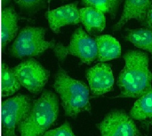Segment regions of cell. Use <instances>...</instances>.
<instances>
[{
	"label": "cell",
	"mask_w": 152,
	"mask_h": 136,
	"mask_svg": "<svg viewBox=\"0 0 152 136\" xmlns=\"http://www.w3.org/2000/svg\"><path fill=\"white\" fill-rule=\"evenodd\" d=\"M21 84L16 77L13 69H11L7 65H2V96L7 97L17 92Z\"/></svg>",
	"instance_id": "17"
},
{
	"label": "cell",
	"mask_w": 152,
	"mask_h": 136,
	"mask_svg": "<svg viewBox=\"0 0 152 136\" xmlns=\"http://www.w3.org/2000/svg\"><path fill=\"white\" fill-rule=\"evenodd\" d=\"M143 24H144L147 27L151 28L152 29V5L151 7V9H150V11H149V13H148V15H147L146 19L143 21Z\"/></svg>",
	"instance_id": "21"
},
{
	"label": "cell",
	"mask_w": 152,
	"mask_h": 136,
	"mask_svg": "<svg viewBox=\"0 0 152 136\" xmlns=\"http://www.w3.org/2000/svg\"><path fill=\"white\" fill-rule=\"evenodd\" d=\"M59 114V101L52 91L45 90L34 102L28 115L18 126L20 136H44Z\"/></svg>",
	"instance_id": "2"
},
{
	"label": "cell",
	"mask_w": 152,
	"mask_h": 136,
	"mask_svg": "<svg viewBox=\"0 0 152 136\" xmlns=\"http://www.w3.org/2000/svg\"><path fill=\"white\" fill-rule=\"evenodd\" d=\"M101 136H138L139 131L131 116L122 111L110 112L98 124Z\"/></svg>",
	"instance_id": "8"
},
{
	"label": "cell",
	"mask_w": 152,
	"mask_h": 136,
	"mask_svg": "<svg viewBox=\"0 0 152 136\" xmlns=\"http://www.w3.org/2000/svg\"><path fill=\"white\" fill-rule=\"evenodd\" d=\"M130 116L140 121L152 119V88L136 100L131 109Z\"/></svg>",
	"instance_id": "15"
},
{
	"label": "cell",
	"mask_w": 152,
	"mask_h": 136,
	"mask_svg": "<svg viewBox=\"0 0 152 136\" xmlns=\"http://www.w3.org/2000/svg\"><path fill=\"white\" fill-rule=\"evenodd\" d=\"M44 136H75L69 123H64L60 127L47 131Z\"/></svg>",
	"instance_id": "20"
},
{
	"label": "cell",
	"mask_w": 152,
	"mask_h": 136,
	"mask_svg": "<svg viewBox=\"0 0 152 136\" xmlns=\"http://www.w3.org/2000/svg\"><path fill=\"white\" fill-rule=\"evenodd\" d=\"M126 39L132 42L135 47L144 50L152 55V29L151 28H137L129 29L126 35Z\"/></svg>",
	"instance_id": "16"
},
{
	"label": "cell",
	"mask_w": 152,
	"mask_h": 136,
	"mask_svg": "<svg viewBox=\"0 0 152 136\" xmlns=\"http://www.w3.org/2000/svg\"><path fill=\"white\" fill-rule=\"evenodd\" d=\"M20 10L27 13H35L45 7V0H14Z\"/></svg>",
	"instance_id": "19"
},
{
	"label": "cell",
	"mask_w": 152,
	"mask_h": 136,
	"mask_svg": "<svg viewBox=\"0 0 152 136\" xmlns=\"http://www.w3.org/2000/svg\"><path fill=\"white\" fill-rule=\"evenodd\" d=\"M53 50L60 61H62L68 55H72L78 58L82 63L89 65L98 57L95 39H93L81 27L75 30L68 46L56 43Z\"/></svg>",
	"instance_id": "5"
},
{
	"label": "cell",
	"mask_w": 152,
	"mask_h": 136,
	"mask_svg": "<svg viewBox=\"0 0 152 136\" xmlns=\"http://www.w3.org/2000/svg\"><path fill=\"white\" fill-rule=\"evenodd\" d=\"M122 0H82L86 6L94 7L115 18Z\"/></svg>",
	"instance_id": "18"
},
{
	"label": "cell",
	"mask_w": 152,
	"mask_h": 136,
	"mask_svg": "<svg viewBox=\"0 0 152 136\" xmlns=\"http://www.w3.org/2000/svg\"><path fill=\"white\" fill-rule=\"evenodd\" d=\"M13 72L21 86L34 95L43 90L50 75V73L34 58L20 63L13 68Z\"/></svg>",
	"instance_id": "7"
},
{
	"label": "cell",
	"mask_w": 152,
	"mask_h": 136,
	"mask_svg": "<svg viewBox=\"0 0 152 136\" xmlns=\"http://www.w3.org/2000/svg\"><path fill=\"white\" fill-rule=\"evenodd\" d=\"M151 124H152V121H151Z\"/></svg>",
	"instance_id": "24"
},
{
	"label": "cell",
	"mask_w": 152,
	"mask_h": 136,
	"mask_svg": "<svg viewBox=\"0 0 152 136\" xmlns=\"http://www.w3.org/2000/svg\"><path fill=\"white\" fill-rule=\"evenodd\" d=\"M124 60L125 66L118 79L119 97H140L152 88L149 56L140 50H129L124 55Z\"/></svg>",
	"instance_id": "1"
},
{
	"label": "cell",
	"mask_w": 152,
	"mask_h": 136,
	"mask_svg": "<svg viewBox=\"0 0 152 136\" xmlns=\"http://www.w3.org/2000/svg\"><path fill=\"white\" fill-rule=\"evenodd\" d=\"M46 30L39 27H25L15 38L11 54L15 58L36 57L48 49H53L56 45L54 41L48 42L45 39Z\"/></svg>",
	"instance_id": "4"
},
{
	"label": "cell",
	"mask_w": 152,
	"mask_h": 136,
	"mask_svg": "<svg viewBox=\"0 0 152 136\" xmlns=\"http://www.w3.org/2000/svg\"><path fill=\"white\" fill-rule=\"evenodd\" d=\"M52 1H53V0H47V3H51Z\"/></svg>",
	"instance_id": "23"
},
{
	"label": "cell",
	"mask_w": 152,
	"mask_h": 136,
	"mask_svg": "<svg viewBox=\"0 0 152 136\" xmlns=\"http://www.w3.org/2000/svg\"><path fill=\"white\" fill-rule=\"evenodd\" d=\"M2 2H3V4H7L10 3V0H2Z\"/></svg>",
	"instance_id": "22"
},
{
	"label": "cell",
	"mask_w": 152,
	"mask_h": 136,
	"mask_svg": "<svg viewBox=\"0 0 152 136\" xmlns=\"http://www.w3.org/2000/svg\"><path fill=\"white\" fill-rule=\"evenodd\" d=\"M80 20L87 33H92L94 30L102 32L106 27L105 13L94 7L86 6L79 9Z\"/></svg>",
	"instance_id": "13"
},
{
	"label": "cell",
	"mask_w": 152,
	"mask_h": 136,
	"mask_svg": "<svg viewBox=\"0 0 152 136\" xmlns=\"http://www.w3.org/2000/svg\"><path fill=\"white\" fill-rule=\"evenodd\" d=\"M18 33V15L12 7H7L2 12V43H9Z\"/></svg>",
	"instance_id": "14"
},
{
	"label": "cell",
	"mask_w": 152,
	"mask_h": 136,
	"mask_svg": "<svg viewBox=\"0 0 152 136\" xmlns=\"http://www.w3.org/2000/svg\"><path fill=\"white\" fill-rule=\"evenodd\" d=\"M28 97L24 95L8 98L2 104L3 136H16L15 127L28 115L31 110Z\"/></svg>",
	"instance_id": "6"
},
{
	"label": "cell",
	"mask_w": 152,
	"mask_h": 136,
	"mask_svg": "<svg viewBox=\"0 0 152 136\" xmlns=\"http://www.w3.org/2000/svg\"><path fill=\"white\" fill-rule=\"evenodd\" d=\"M86 78L94 96H102L113 89L114 75L109 64L102 62L89 68L86 72Z\"/></svg>",
	"instance_id": "9"
},
{
	"label": "cell",
	"mask_w": 152,
	"mask_h": 136,
	"mask_svg": "<svg viewBox=\"0 0 152 136\" xmlns=\"http://www.w3.org/2000/svg\"><path fill=\"white\" fill-rule=\"evenodd\" d=\"M98 48V59L101 62L110 61L121 56L119 42L110 35H102L95 38Z\"/></svg>",
	"instance_id": "12"
},
{
	"label": "cell",
	"mask_w": 152,
	"mask_h": 136,
	"mask_svg": "<svg viewBox=\"0 0 152 136\" xmlns=\"http://www.w3.org/2000/svg\"><path fill=\"white\" fill-rule=\"evenodd\" d=\"M45 17L50 28L56 34L60 33L62 27L77 25L81 22L77 2L48 11L45 13Z\"/></svg>",
	"instance_id": "10"
},
{
	"label": "cell",
	"mask_w": 152,
	"mask_h": 136,
	"mask_svg": "<svg viewBox=\"0 0 152 136\" xmlns=\"http://www.w3.org/2000/svg\"><path fill=\"white\" fill-rule=\"evenodd\" d=\"M152 5V0H125L123 14L113 27V30H119L131 19L143 22Z\"/></svg>",
	"instance_id": "11"
},
{
	"label": "cell",
	"mask_w": 152,
	"mask_h": 136,
	"mask_svg": "<svg viewBox=\"0 0 152 136\" xmlns=\"http://www.w3.org/2000/svg\"><path fill=\"white\" fill-rule=\"evenodd\" d=\"M53 88L61 99L67 116L75 118L83 112H90L89 89L82 81L71 78L63 69L56 73Z\"/></svg>",
	"instance_id": "3"
}]
</instances>
